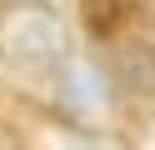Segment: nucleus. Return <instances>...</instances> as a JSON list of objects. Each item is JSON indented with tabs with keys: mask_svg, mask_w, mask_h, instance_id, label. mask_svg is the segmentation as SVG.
<instances>
[{
	"mask_svg": "<svg viewBox=\"0 0 155 150\" xmlns=\"http://www.w3.org/2000/svg\"><path fill=\"white\" fill-rule=\"evenodd\" d=\"M0 60L25 75H55L70 65V35L45 5H15L0 15Z\"/></svg>",
	"mask_w": 155,
	"mask_h": 150,
	"instance_id": "obj_1",
	"label": "nucleus"
},
{
	"mask_svg": "<svg viewBox=\"0 0 155 150\" xmlns=\"http://www.w3.org/2000/svg\"><path fill=\"white\" fill-rule=\"evenodd\" d=\"M120 5H125V0H85V20H90L95 35H110V30L125 20V10H120Z\"/></svg>",
	"mask_w": 155,
	"mask_h": 150,
	"instance_id": "obj_2",
	"label": "nucleus"
},
{
	"mask_svg": "<svg viewBox=\"0 0 155 150\" xmlns=\"http://www.w3.org/2000/svg\"><path fill=\"white\" fill-rule=\"evenodd\" d=\"M0 5H5V0H0Z\"/></svg>",
	"mask_w": 155,
	"mask_h": 150,
	"instance_id": "obj_3",
	"label": "nucleus"
}]
</instances>
